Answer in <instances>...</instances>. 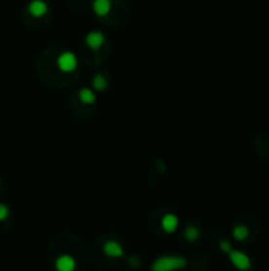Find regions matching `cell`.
<instances>
[{"instance_id": "7c38bea8", "label": "cell", "mask_w": 269, "mask_h": 271, "mask_svg": "<svg viewBox=\"0 0 269 271\" xmlns=\"http://www.w3.org/2000/svg\"><path fill=\"white\" fill-rule=\"evenodd\" d=\"M92 84L97 91H105L108 86V79H106V77H103V75H95Z\"/></svg>"}, {"instance_id": "8992f818", "label": "cell", "mask_w": 269, "mask_h": 271, "mask_svg": "<svg viewBox=\"0 0 269 271\" xmlns=\"http://www.w3.org/2000/svg\"><path fill=\"white\" fill-rule=\"evenodd\" d=\"M56 268L59 271H73L76 268V262L72 255H60L56 262Z\"/></svg>"}, {"instance_id": "9a60e30c", "label": "cell", "mask_w": 269, "mask_h": 271, "mask_svg": "<svg viewBox=\"0 0 269 271\" xmlns=\"http://www.w3.org/2000/svg\"><path fill=\"white\" fill-rule=\"evenodd\" d=\"M220 249L223 252H230V251H231V244H230L228 241H222L220 243Z\"/></svg>"}, {"instance_id": "4fadbf2b", "label": "cell", "mask_w": 269, "mask_h": 271, "mask_svg": "<svg viewBox=\"0 0 269 271\" xmlns=\"http://www.w3.org/2000/svg\"><path fill=\"white\" fill-rule=\"evenodd\" d=\"M185 238H187L189 241H196V239L200 238V230H198L195 225H189L187 229H185Z\"/></svg>"}, {"instance_id": "277c9868", "label": "cell", "mask_w": 269, "mask_h": 271, "mask_svg": "<svg viewBox=\"0 0 269 271\" xmlns=\"http://www.w3.org/2000/svg\"><path fill=\"white\" fill-rule=\"evenodd\" d=\"M103 251H105V254L108 257H113V258H119V257H122V254H124L122 246H120L117 241H114V239H110V241L105 243Z\"/></svg>"}, {"instance_id": "52a82bcc", "label": "cell", "mask_w": 269, "mask_h": 271, "mask_svg": "<svg viewBox=\"0 0 269 271\" xmlns=\"http://www.w3.org/2000/svg\"><path fill=\"white\" fill-rule=\"evenodd\" d=\"M29 11H30V15L32 16H35V18H41L48 13V5L44 0H34L30 5H29Z\"/></svg>"}, {"instance_id": "30bf717a", "label": "cell", "mask_w": 269, "mask_h": 271, "mask_svg": "<svg viewBox=\"0 0 269 271\" xmlns=\"http://www.w3.org/2000/svg\"><path fill=\"white\" fill-rule=\"evenodd\" d=\"M79 98L82 103L92 105L95 102V94H94V91L89 89V87H82V89L79 91Z\"/></svg>"}, {"instance_id": "ba28073f", "label": "cell", "mask_w": 269, "mask_h": 271, "mask_svg": "<svg viewBox=\"0 0 269 271\" xmlns=\"http://www.w3.org/2000/svg\"><path fill=\"white\" fill-rule=\"evenodd\" d=\"M179 225V219L174 216V214H165L162 217V229L166 233H174Z\"/></svg>"}, {"instance_id": "8fae6325", "label": "cell", "mask_w": 269, "mask_h": 271, "mask_svg": "<svg viewBox=\"0 0 269 271\" xmlns=\"http://www.w3.org/2000/svg\"><path fill=\"white\" fill-rule=\"evenodd\" d=\"M233 236L238 239V241H244L249 236V229L246 225H236L233 229Z\"/></svg>"}, {"instance_id": "6da1fadb", "label": "cell", "mask_w": 269, "mask_h": 271, "mask_svg": "<svg viewBox=\"0 0 269 271\" xmlns=\"http://www.w3.org/2000/svg\"><path fill=\"white\" fill-rule=\"evenodd\" d=\"M187 262L184 257H176V255H168V257H160L152 263V270L155 271H171L177 268H184Z\"/></svg>"}, {"instance_id": "5bb4252c", "label": "cell", "mask_w": 269, "mask_h": 271, "mask_svg": "<svg viewBox=\"0 0 269 271\" xmlns=\"http://www.w3.org/2000/svg\"><path fill=\"white\" fill-rule=\"evenodd\" d=\"M8 214H10L8 206L3 205V203H0V222H2V220H5L6 217H8Z\"/></svg>"}, {"instance_id": "3957f363", "label": "cell", "mask_w": 269, "mask_h": 271, "mask_svg": "<svg viewBox=\"0 0 269 271\" xmlns=\"http://www.w3.org/2000/svg\"><path fill=\"white\" fill-rule=\"evenodd\" d=\"M230 254V260H231V263L234 265L236 268H239V270H249L252 267V262H250V258H249L244 252H241V251H230L228 252Z\"/></svg>"}, {"instance_id": "9c48e42d", "label": "cell", "mask_w": 269, "mask_h": 271, "mask_svg": "<svg viewBox=\"0 0 269 271\" xmlns=\"http://www.w3.org/2000/svg\"><path fill=\"white\" fill-rule=\"evenodd\" d=\"M111 10V2L110 0H95L94 2V11L98 16H106Z\"/></svg>"}, {"instance_id": "5b68a950", "label": "cell", "mask_w": 269, "mask_h": 271, "mask_svg": "<svg viewBox=\"0 0 269 271\" xmlns=\"http://www.w3.org/2000/svg\"><path fill=\"white\" fill-rule=\"evenodd\" d=\"M86 43H87V46L89 48H92V49H98L103 46V43H105V35L98 32V30H95V32H91V34H87L86 37Z\"/></svg>"}, {"instance_id": "7a4b0ae2", "label": "cell", "mask_w": 269, "mask_h": 271, "mask_svg": "<svg viewBox=\"0 0 269 271\" xmlns=\"http://www.w3.org/2000/svg\"><path fill=\"white\" fill-rule=\"evenodd\" d=\"M57 67H59L60 72L72 73L76 70V67H78V59H76V56L73 53L65 51L59 56V59H57Z\"/></svg>"}]
</instances>
